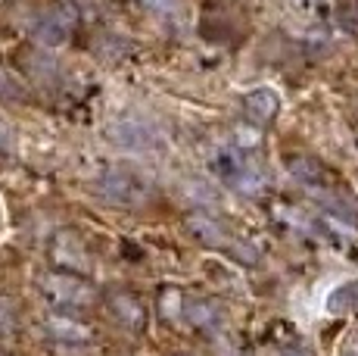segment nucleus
Returning a JSON list of instances; mask_svg holds the SVG:
<instances>
[{
    "instance_id": "obj_4",
    "label": "nucleus",
    "mask_w": 358,
    "mask_h": 356,
    "mask_svg": "<svg viewBox=\"0 0 358 356\" xmlns=\"http://www.w3.org/2000/svg\"><path fill=\"white\" fill-rule=\"evenodd\" d=\"M106 306H109V313L115 316V322L125 325L128 331H143V328H147V319H150L147 303H143L134 291H128V287H109L106 291Z\"/></svg>"
},
{
    "instance_id": "obj_14",
    "label": "nucleus",
    "mask_w": 358,
    "mask_h": 356,
    "mask_svg": "<svg viewBox=\"0 0 358 356\" xmlns=\"http://www.w3.org/2000/svg\"><path fill=\"white\" fill-rule=\"evenodd\" d=\"M184 306H187V300H184V291L175 285H165L159 291V316L165 322H178L184 316Z\"/></svg>"
},
{
    "instance_id": "obj_3",
    "label": "nucleus",
    "mask_w": 358,
    "mask_h": 356,
    "mask_svg": "<svg viewBox=\"0 0 358 356\" xmlns=\"http://www.w3.org/2000/svg\"><path fill=\"white\" fill-rule=\"evenodd\" d=\"M50 263L63 272H75V275H85L91 272V256H87V247L78 235L72 231H57L50 241Z\"/></svg>"
},
{
    "instance_id": "obj_12",
    "label": "nucleus",
    "mask_w": 358,
    "mask_h": 356,
    "mask_svg": "<svg viewBox=\"0 0 358 356\" xmlns=\"http://www.w3.org/2000/svg\"><path fill=\"white\" fill-rule=\"evenodd\" d=\"M212 169H215L218 178H222L224 184H231V188H234V182L246 172V163L240 160L237 150H218L215 160H212Z\"/></svg>"
},
{
    "instance_id": "obj_5",
    "label": "nucleus",
    "mask_w": 358,
    "mask_h": 356,
    "mask_svg": "<svg viewBox=\"0 0 358 356\" xmlns=\"http://www.w3.org/2000/svg\"><path fill=\"white\" fill-rule=\"evenodd\" d=\"M75 22H78V13H75V6H57V10L44 13L41 16V22L34 25V41H38L41 47H59L66 44V38L72 35Z\"/></svg>"
},
{
    "instance_id": "obj_22",
    "label": "nucleus",
    "mask_w": 358,
    "mask_h": 356,
    "mask_svg": "<svg viewBox=\"0 0 358 356\" xmlns=\"http://www.w3.org/2000/svg\"><path fill=\"white\" fill-rule=\"evenodd\" d=\"M0 356H13V353H0Z\"/></svg>"
},
{
    "instance_id": "obj_21",
    "label": "nucleus",
    "mask_w": 358,
    "mask_h": 356,
    "mask_svg": "<svg viewBox=\"0 0 358 356\" xmlns=\"http://www.w3.org/2000/svg\"><path fill=\"white\" fill-rule=\"evenodd\" d=\"M343 356H358V353H355V350H346V353H343Z\"/></svg>"
},
{
    "instance_id": "obj_10",
    "label": "nucleus",
    "mask_w": 358,
    "mask_h": 356,
    "mask_svg": "<svg viewBox=\"0 0 358 356\" xmlns=\"http://www.w3.org/2000/svg\"><path fill=\"white\" fill-rule=\"evenodd\" d=\"M287 169H290V175H296L302 184H312V188H324V184H330V172L318 160H312V156H290V160H287Z\"/></svg>"
},
{
    "instance_id": "obj_23",
    "label": "nucleus",
    "mask_w": 358,
    "mask_h": 356,
    "mask_svg": "<svg viewBox=\"0 0 358 356\" xmlns=\"http://www.w3.org/2000/svg\"><path fill=\"white\" fill-rule=\"evenodd\" d=\"M178 356H184V353H178Z\"/></svg>"
},
{
    "instance_id": "obj_11",
    "label": "nucleus",
    "mask_w": 358,
    "mask_h": 356,
    "mask_svg": "<svg viewBox=\"0 0 358 356\" xmlns=\"http://www.w3.org/2000/svg\"><path fill=\"white\" fill-rule=\"evenodd\" d=\"M184 316L194 328H215L218 319H222V310H218L212 300H187V306H184Z\"/></svg>"
},
{
    "instance_id": "obj_16",
    "label": "nucleus",
    "mask_w": 358,
    "mask_h": 356,
    "mask_svg": "<svg viewBox=\"0 0 358 356\" xmlns=\"http://www.w3.org/2000/svg\"><path fill=\"white\" fill-rule=\"evenodd\" d=\"M25 94V88L19 85V78L6 66H0V100H19Z\"/></svg>"
},
{
    "instance_id": "obj_15",
    "label": "nucleus",
    "mask_w": 358,
    "mask_h": 356,
    "mask_svg": "<svg viewBox=\"0 0 358 356\" xmlns=\"http://www.w3.org/2000/svg\"><path fill=\"white\" fill-rule=\"evenodd\" d=\"M327 306H330L334 313H346V310H352V306H358V282L340 285L334 294H330Z\"/></svg>"
},
{
    "instance_id": "obj_18",
    "label": "nucleus",
    "mask_w": 358,
    "mask_h": 356,
    "mask_svg": "<svg viewBox=\"0 0 358 356\" xmlns=\"http://www.w3.org/2000/svg\"><path fill=\"white\" fill-rule=\"evenodd\" d=\"M234 135H237V144L240 147H259V128H246V125H237L234 128Z\"/></svg>"
},
{
    "instance_id": "obj_20",
    "label": "nucleus",
    "mask_w": 358,
    "mask_h": 356,
    "mask_svg": "<svg viewBox=\"0 0 358 356\" xmlns=\"http://www.w3.org/2000/svg\"><path fill=\"white\" fill-rule=\"evenodd\" d=\"M280 356H306V353H302V350H296V347H293V350H284Z\"/></svg>"
},
{
    "instance_id": "obj_19",
    "label": "nucleus",
    "mask_w": 358,
    "mask_h": 356,
    "mask_svg": "<svg viewBox=\"0 0 358 356\" xmlns=\"http://www.w3.org/2000/svg\"><path fill=\"white\" fill-rule=\"evenodd\" d=\"M13 141H16V138H13V128L6 125V122H0V153H10Z\"/></svg>"
},
{
    "instance_id": "obj_6",
    "label": "nucleus",
    "mask_w": 358,
    "mask_h": 356,
    "mask_svg": "<svg viewBox=\"0 0 358 356\" xmlns=\"http://www.w3.org/2000/svg\"><path fill=\"white\" fill-rule=\"evenodd\" d=\"M106 135L115 147H125V150H147L159 141L156 128L150 125V122L137 119V116H125V119L113 122V125L106 128Z\"/></svg>"
},
{
    "instance_id": "obj_8",
    "label": "nucleus",
    "mask_w": 358,
    "mask_h": 356,
    "mask_svg": "<svg viewBox=\"0 0 358 356\" xmlns=\"http://www.w3.org/2000/svg\"><path fill=\"white\" fill-rule=\"evenodd\" d=\"M278 109H280V97H278L274 88H256V91H250L243 97L246 119L256 122V125H268V122H274Z\"/></svg>"
},
{
    "instance_id": "obj_1",
    "label": "nucleus",
    "mask_w": 358,
    "mask_h": 356,
    "mask_svg": "<svg viewBox=\"0 0 358 356\" xmlns=\"http://www.w3.org/2000/svg\"><path fill=\"white\" fill-rule=\"evenodd\" d=\"M38 294L53 313H81L97 300V287L94 282H87L85 275H75V272L63 269H50L38 278Z\"/></svg>"
},
{
    "instance_id": "obj_13",
    "label": "nucleus",
    "mask_w": 358,
    "mask_h": 356,
    "mask_svg": "<svg viewBox=\"0 0 358 356\" xmlns=\"http://www.w3.org/2000/svg\"><path fill=\"white\" fill-rule=\"evenodd\" d=\"M284 4L293 16L302 19V22H324V19L330 16L327 0H284Z\"/></svg>"
},
{
    "instance_id": "obj_17",
    "label": "nucleus",
    "mask_w": 358,
    "mask_h": 356,
    "mask_svg": "<svg viewBox=\"0 0 358 356\" xmlns=\"http://www.w3.org/2000/svg\"><path fill=\"white\" fill-rule=\"evenodd\" d=\"M143 6H147L150 13H156V16H171V13L181 6V0H141Z\"/></svg>"
},
{
    "instance_id": "obj_2",
    "label": "nucleus",
    "mask_w": 358,
    "mask_h": 356,
    "mask_svg": "<svg viewBox=\"0 0 358 356\" xmlns=\"http://www.w3.org/2000/svg\"><path fill=\"white\" fill-rule=\"evenodd\" d=\"M97 191H100L103 200H109L113 207L134 210V207H143V203L150 200V182L147 178L131 172V169H119V166L109 169V172L100 178Z\"/></svg>"
},
{
    "instance_id": "obj_7",
    "label": "nucleus",
    "mask_w": 358,
    "mask_h": 356,
    "mask_svg": "<svg viewBox=\"0 0 358 356\" xmlns=\"http://www.w3.org/2000/svg\"><path fill=\"white\" fill-rule=\"evenodd\" d=\"M44 331L50 334L53 341H63V344H87V341H94L91 325L78 322L75 316H63V313H53V316L44 322Z\"/></svg>"
},
{
    "instance_id": "obj_9",
    "label": "nucleus",
    "mask_w": 358,
    "mask_h": 356,
    "mask_svg": "<svg viewBox=\"0 0 358 356\" xmlns=\"http://www.w3.org/2000/svg\"><path fill=\"white\" fill-rule=\"evenodd\" d=\"M187 231L196 238L199 244H206V247H222V244L231 241L228 231H224L212 216H203V213L187 216Z\"/></svg>"
}]
</instances>
